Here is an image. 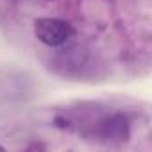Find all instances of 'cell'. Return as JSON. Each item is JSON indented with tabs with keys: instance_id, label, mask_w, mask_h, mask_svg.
<instances>
[{
	"instance_id": "cell-1",
	"label": "cell",
	"mask_w": 152,
	"mask_h": 152,
	"mask_svg": "<svg viewBox=\"0 0 152 152\" xmlns=\"http://www.w3.org/2000/svg\"><path fill=\"white\" fill-rule=\"evenodd\" d=\"M34 36L50 48H61L72 41L75 31L72 23L61 18H38L34 22Z\"/></svg>"
},
{
	"instance_id": "cell-2",
	"label": "cell",
	"mask_w": 152,
	"mask_h": 152,
	"mask_svg": "<svg viewBox=\"0 0 152 152\" xmlns=\"http://www.w3.org/2000/svg\"><path fill=\"white\" fill-rule=\"evenodd\" d=\"M91 134L104 143H124L131 136V120L124 113H113L97 122Z\"/></svg>"
},
{
	"instance_id": "cell-3",
	"label": "cell",
	"mask_w": 152,
	"mask_h": 152,
	"mask_svg": "<svg viewBox=\"0 0 152 152\" xmlns=\"http://www.w3.org/2000/svg\"><path fill=\"white\" fill-rule=\"evenodd\" d=\"M0 150H6V147H4V145H0Z\"/></svg>"
}]
</instances>
